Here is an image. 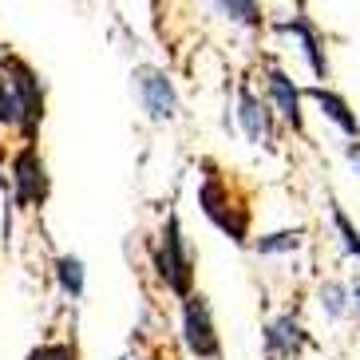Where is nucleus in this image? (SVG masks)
Instances as JSON below:
<instances>
[{"label": "nucleus", "mask_w": 360, "mask_h": 360, "mask_svg": "<svg viewBox=\"0 0 360 360\" xmlns=\"http://www.w3.org/2000/svg\"><path fill=\"white\" fill-rule=\"evenodd\" d=\"M0 72L8 75L12 91H16V103H20V135H24V143H36V131H40V123H44L40 75H36L32 64L20 60V56H4V60H0Z\"/></svg>", "instance_id": "obj_1"}, {"label": "nucleus", "mask_w": 360, "mask_h": 360, "mask_svg": "<svg viewBox=\"0 0 360 360\" xmlns=\"http://www.w3.org/2000/svg\"><path fill=\"white\" fill-rule=\"evenodd\" d=\"M155 269H159L162 285L179 297H191V281H194V262H191V250H186V238H182V226H179V214L167 218V230H162V242H159V254H155Z\"/></svg>", "instance_id": "obj_2"}, {"label": "nucleus", "mask_w": 360, "mask_h": 360, "mask_svg": "<svg viewBox=\"0 0 360 360\" xmlns=\"http://www.w3.org/2000/svg\"><path fill=\"white\" fill-rule=\"evenodd\" d=\"M48 191H52V182H48L40 150H36V143H24L12 155V198H16V206H44Z\"/></svg>", "instance_id": "obj_3"}, {"label": "nucleus", "mask_w": 360, "mask_h": 360, "mask_svg": "<svg viewBox=\"0 0 360 360\" xmlns=\"http://www.w3.org/2000/svg\"><path fill=\"white\" fill-rule=\"evenodd\" d=\"M198 202H202V210H206V218H210V222L218 226L222 233H230V242L245 245V233H250V214L233 206L230 186H226L218 174H210V179L202 182Z\"/></svg>", "instance_id": "obj_4"}, {"label": "nucleus", "mask_w": 360, "mask_h": 360, "mask_svg": "<svg viewBox=\"0 0 360 360\" xmlns=\"http://www.w3.org/2000/svg\"><path fill=\"white\" fill-rule=\"evenodd\" d=\"M182 340H186V349H191L198 360H218V352H222L218 333H214L210 301H206L202 293L182 297Z\"/></svg>", "instance_id": "obj_5"}, {"label": "nucleus", "mask_w": 360, "mask_h": 360, "mask_svg": "<svg viewBox=\"0 0 360 360\" xmlns=\"http://www.w3.org/2000/svg\"><path fill=\"white\" fill-rule=\"evenodd\" d=\"M135 91H139V103L155 123H174L179 119V96H174V84L162 68H135Z\"/></svg>", "instance_id": "obj_6"}, {"label": "nucleus", "mask_w": 360, "mask_h": 360, "mask_svg": "<svg viewBox=\"0 0 360 360\" xmlns=\"http://www.w3.org/2000/svg\"><path fill=\"white\" fill-rule=\"evenodd\" d=\"M238 119H242V131L254 147H274V115H269V103L250 91V84L238 87Z\"/></svg>", "instance_id": "obj_7"}, {"label": "nucleus", "mask_w": 360, "mask_h": 360, "mask_svg": "<svg viewBox=\"0 0 360 360\" xmlns=\"http://www.w3.org/2000/svg\"><path fill=\"white\" fill-rule=\"evenodd\" d=\"M265 91H269V107L285 119L293 131H305V115H301V91L289 79L281 68H269V79H265Z\"/></svg>", "instance_id": "obj_8"}, {"label": "nucleus", "mask_w": 360, "mask_h": 360, "mask_svg": "<svg viewBox=\"0 0 360 360\" xmlns=\"http://www.w3.org/2000/svg\"><path fill=\"white\" fill-rule=\"evenodd\" d=\"M305 345H309V337L301 328V321H297V313H285V317L265 325V349H269L274 360H293Z\"/></svg>", "instance_id": "obj_9"}, {"label": "nucleus", "mask_w": 360, "mask_h": 360, "mask_svg": "<svg viewBox=\"0 0 360 360\" xmlns=\"http://www.w3.org/2000/svg\"><path fill=\"white\" fill-rule=\"evenodd\" d=\"M281 32H289L297 44H301V52H305L313 75H317V79H328V60H325V48H321V40H317V28H313V20H305V16H293V20L281 24Z\"/></svg>", "instance_id": "obj_10"}, {"label": "nucleus", "mask_w": 360, "mask_h": 360, "mask_svg": "<svg viewBox=\"0 0 360 360\" xmlns=\"http://www.w3.org/2000/svg\"><path fill=\"white\" fill-rule=\"evenodd\" d=\"M309 96L317 99L321 115H325V119H333V123H337V127L345 131L349 139H360V119H356V111H352V107L337 96V91H328V87H313Z\"/></svg>", "instance_id": "obj_11"}, {"label": "nucleus", "mask_w": 360, "mask_h": 360, "mask_svg": "<svg viewBox=\"0 0 360 360\" xmlns=\"http://www.w3.org/2000/svg\"><path fill=\"white\" fill-rule=\"evenodd\" d=\"M56 281H60V289H64V297H72V301H79V297H84V262H79L75 254L56 257Z\"/></svg>", "instance_id": "obj_12"}, {"label": "nucleus", "mask_w": 360, "mask_h": 360, "mask_svg": "<svg viewBox=\"0 0 360 360\" xmlns=\"http://www.w3.org/2000/svg\"><path fill=\"white\" fill-rule=\"evenodd\" d=\"M0 127L20 131V103H16V91H12L4 72H0Z\"/></svg>", "instance_id": "obj_13"}, {"label": "nucleus", "mask_w": 360, "mask_h": 360, "mask_svg": "<svg viewBox=\"0 0 360 360\" xmlns=\"http://www.w3.org/2000/svg\"><path fill=\"white\" fill-rule=\"evenodd\" d=\"M305 238V230H281V233H265L257 238V254H285V250H297Z\"/></svg>", "instance_id": "obj_14"}, {"label": "nucleus", "mask_w": 360, "mask_h": 360, "mask_svg": "<svg viewBox=\"0 0 360 360\" xmlns=\"http://www.w3.org/2000/svg\"><path fill=\"white\" fill-rule=\"evenodd\" d=\"M218 12H226V20L245 24V28H262V4H238V0H222Z\"/></svg>", "instance_id": "obj_15"}, {"label": "nucleus", "mask_w": 360, "mask_h": 360, "mask_svg": "<svg viewBox=\"0 0 360 360\" xmlns=\"http://www.w3.org/2000/svg\"><path fill=\"white\" fill-rule=\"evenodd\" d=\"M321 305H325V313L333 321L345 317V309H349V289L340 285V281H325V285H321Z\"/></svg>", "instance_id": "obj_16"}, {"label": "nucleus", "mask_w": 360, "mask_h": 360, "mask_svg": "<svg viewBox=\"0 0 360 360\" xmlns=\"http://www.w3.org/2000/svg\"><path fill=\"white\" fill-rule=\"evenodd\" d=\"M333 226H337L340 242H345V250H349L352 257H360V230L349 222V214L340 210V206H333Z\"/></svg>", "instance_id": "obj_17"}, {"label": "nucleus", "mask_w": 360, "mask_h": 360, "mask_svg": "<svg viewBox=\"0 0 360 360\" xmlns=\"http://www.w3.org/2000/svg\"><path fill=\"white\" fill-rule=\"evenodd\" d=\"M28 360H79L72 340H52V345H40V349L28 352Z\"/></svg>", "instance_id": "obj_18"}, {"label": "nucleus", "mask_w": 360, "mask_h": 360, "mask_svg": "<svg viewBox=\"0 0 360 360\" xmlns=\"http://www.w3.org/2000/svg\"><path fill=\"white\" fill-rule=\"evenodd\" d=\"M349 297H352V305L360 309V277H352V285H349Z\"/></svg>", "instance_id": "obj_19"}, {"label": "nucleus", "mask_w": 360, "mask_h": 360, "mask_svg": "<svg viewBox=\"0 0 360 360\" xmlns=\"http://www.w3.org/2000/svg\"><path fill=\"white\" fill-rule=\"evenodd\" d=\"M0 167H4V143H0Z\"/></svg>", "instance_id": "obj_20"}, {"label": "nucleus", "mask_w": 360, "mask_h": 360, "mask_svg": "<svg viewBox=\"0 0 360 360\" xmlns=\"http://www.w3.org/2000/svg\"><path fill=\"white\" fill-rule=\"evenodd\" d=\"M0 60H4V48H0Z\"/></svg>", "instance_id": "obj_21"}, {"label": "nucleus", "mask_w": 360, "mask_h": 360, "mask_svg": "<svg viewBox=\"0 0 360 360\" xmlns=\"http://www.w3.org/2000/svg\"><path fill=\"white\" fill-rule=\"evenodd\" d=\"M349 155H352V150H349ZM352 159H360V155H352Z\"/></svg>", "instance_id": "obj_22"}, {"label": "nucleus", "mask_w": 360, "mask_h": 360, "mask_svg": "<svg viewBox=\"0 0 360 360\" xmlns=\"http://www.w3.org/2000/svg\"><path fill=\"white\" fill-rule=\"evenodd\" d=\"M135 360H143V356H135Z\"/></svg>", "instance_id": "obj_23"}]
</instances>
